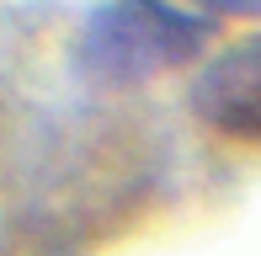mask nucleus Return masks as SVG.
<instances>
[{
  "instance_id": "nucleus-1",
  "label": "nucleus",
  "mask_w": 261,
  "mask_h": 256,
  "mask_svg": "<svg viewBox=\"0 0 261 256\" xmlns=\"http://www.w3.org/2000/svg\"><path fill=\"white\" fill-rule=\"evenodd\" d=\"M213 38V21L192 16V11H171V6H112L91 16L86 32V59L91 69L112 80L128 75H149L165 69L187 54H197Z\"/></svg>"
},
{
  "instance_id": "nucleus-2",
  "label": "nucleus",
  "mask_w": 261,
  "mask_h": 256,
  "mask_svg": "<svg viewBox=\"0 0 261 256\" xmlns=\"http://www.w3.org/2000/svg\"><path fill=\"white\" fill-rule=\"evenodd\" d=\"M192 112L224 139L261 144V38H245L203 64L192 86Z\"/></svg>"
}]
</instances>
